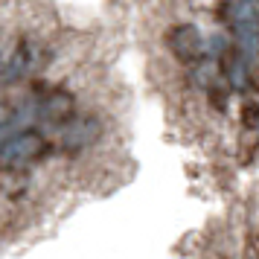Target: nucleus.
<instances>
[{
  "mask_svg": "<svg viewBox=\"0 0 259 259\" xmlns=\"http://www.w3.org/2000/svg\"><path fill=\"white\" fill-rule=\"evenodd\" d=\"M99 134H102V122L96 117H76L73 114L64 125H61V149H67V152H82L88 146H94L99 140Z\"/></svg>",
  "mask_w": 259,
  "mask_h": 259,
  "instance_id": "nucleus-4",
  "label": "nucleus"
},
{
  "mask_svg": "<svg viewBox=\"0 0 259 259\" xmlns=\"http://www.w3.org/2000/svg\"><path fill=\"white\" fill-rule=\"evenodd\" d=\"M163 44H166V53H169L178 64H187V67L210 53L207 35L201 32V26L195 24V21H175V24L163 32Z\"/></svg>",
  "mask_w": 259,
  "mask_h": 259,
  "instance_id": "nucleus-1",
  "label": "nucleus"
},
{
  "mask_svg": "<svg viewBox=\"0 0 259 259\" xmlns=\"http://www.w3.org/2000/svg\"><path fill=\"white\" fill-rule=\"evenodd\" d=\"M47 152V137L41 134V131H18L12 137H6L3 146H0V163L3 166H26L38 160L41 154Z\"/></svg>",
  "mask_w": 259,
  "mask_h": 259,
  "instance_id": "nucleus-3",
  "label": "nucleus"
},
{
  "mask_svg": "<svg viewBox=\"0 0 259 259\" xmlns=\"http://www.w3.org/2000/svg\"><path fill=\"white\" fill-rule=\"evenodd\" d=\"M76 114V99L70 91H50L44 94V99L38 102V119L53 122V125H64L67 119Z\"/></svg>",
  "mask_w": 259,
  "mask_h": 259,
  "instance_id": "nucleus-5",
  "label": "nucleus"
},
{
  "mask_svg": "<svg viewBox=\"0 0 259 259\" xmlns=\"http://www.w3.org/2000/svg\"><path fill=\"white\" fill-rule=\"evenodd\" d=\"M239 114H242V125L245 128H256L259 125V102L256 99H245Z\"/></svg>",
  "mask_w": 259,
  "mask_h": 259,
  "instance_id": "nucleus-6",
  "label": "nucleus"
},
{
  "mask_svg": "<svg viewBox=\"0 0 259 259\" xmlns=\"http://www.w3.org/2000/svg\"><path fill=\"white\" fill-rule=\"evenodd\" d=\"M47 64H50V50L35 38H24L0 61V82H21L26 76L41 73Z\"/></svg>",
  "mask_w": 259,
  "mask_h": 259,
  "instance_id": "nucleus-2",
  "label": "nucleus"
}]
</instances>
